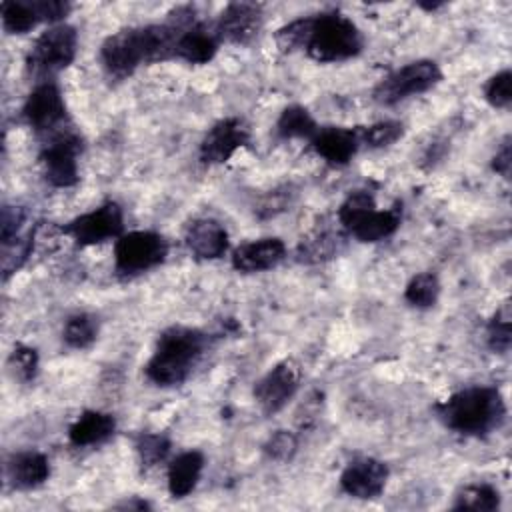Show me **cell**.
I'll list each match as a JSON object with an SVG mask.
<instances>
[{"label":"cell","mask_w":512,"mask_h":512,"mask_svg":"<svg viewBox=\"0 0 512 512\" xmlns=\"http://www.w3.org/2000/svg\"><path fill=\"white\" fill-rule=\"evenodd\" d=\"M204 468V456L198 450H186L172 458L168 466V492L174 498H184L188 496L202 474Z\"/></svg>","instance_id":"23"},{"label":"cell","mask_w":512,"mask_h":512,"mask_svg":"<svg viewBox=\"0 0 512 512\" xmlns=\"http://www.w3.org/2000/svg\"><path fill=\"white\" fill-rule=\"evenodd\" d=\"M300 386V366L294 360H282L270 368L254 386V398L264 414L280 412Z\"/></svg>","instance_id":"12"},{"label":"cell","mask_w":512,"mask_h":512,"mask_svg":"<svg viewBox=\"0 0 512 512\" xmlns=\"http://www.w3.org/2000/svg\"><path fill=\"white\" fill-rule=\"evenodd\" d=\"M360 144V136L356 130L342 128V126H326L318 128V132L312 138V146L318 156H322L332 166H344L348 164Z\"/></svg>","instance_id":"20"},{"label":"cell","mask_w":512,"mask_h":512,"mask_svg":"<svg viewBox=\"0 0 512 512\" xmlns=\"http://www.w3.org/2000/svg\"><path fill=\"white\" fill-rule=\"evenodd\" d=\"M512 344V314L510 302H504L488 322V346L498 352L506 354Z\"/></svg>","instance_id":"30"},{"label":"cell","mask_w":512,"mask_h":512,"mask_svg":"<svg viewBox=\"0 0 512 512\" xmlns=\"http://www.w3.org/2000/svg\"><path fill=\"white\" fill-rule=\"evenodd\" d=\"M262 28V6L254 2H232L218 16L214 30L220 42L250 44Z\"/></svg>","instance_id":"14"},{"label":"cell","mask_w":512,"mask_h":512,"mask_svg":"<svg viewBox=\"0 0 512 512\" xmlns=\"http://www.w3.org/2000/svg\"><path fill=\"white\" fill-rule=\"evenodd\" d=\"M338 220L356 240L380 242L398 230L402 208L396 204L388 210H378L370 192L356 190L338 208Z\"/></svg>","instance_id":"5"},{"label":"cell","mask_w":512,"mask_h":512,"mask_svg":"<svg viewBox=\"0 0 512 512\" xmlns=\"http://www.w3.org/2000/svg\"><path fill=\"white\" fill-rule=\"evenodd\" d=\"M306 32H308V16L296 18V20H292V22H288L282 28L276 30V36H274L276 46L280 48V52L304 50Z\"/></svg>","instance_id":"33"},{"label":"cell","mask_w":512,"mask_h":512,"mask_svg":"<svg viewBox=\"0 0 512 512\" xmlns=\"http://www.w3.org/2000/svg\"><path fill=\"white\" fill-rule=\"evenodd\" d=\"M22 116L36 132L52 134L66 120V104L60 88L54 82H40L26 98Z\"/></svg>","instance_id":"13"},{"label":"cell","mask_w":512,"mask_h":512,"mask_svg":"<svg viewBox=\"0 0 512 512\" xmlns=\"http://www.w3.org/2000/svg\"><path fill=\"white\" fill-rule=\"evenodd\" d=\"M10 368L22 382H30L36 378L38 372V352L30 346L16 344V348L10 354Z\"/></svg>","instance_id":"35"},{"label":"cell","mask_w":512,"mask_h":512,"mask_svg":"<svg viewBox=\"0 0 512 512\" xmlns=\"http://www.w3.org/2000/svg\"><path fill=\"white\" fill-rule=\"evenodd\" d=\"M6 476L18 490H32L42 486L50 476L48 458L38 450H22L8 458Z\"/></svg>","instance_id":"21"},{"label":"cell","mask_w":512,"mask_h":512,"mask_svg":"<svg viewBox=\"0 0 512 512\" xmlns=\"http://www.w3.org/2000/svg\"><path fill=\"white\" fill-rule=\"evenodd\" d=\"M122 230H124V214L120 204L112 200L104 202L102 206L86 214L76 216L66 226H62V232L68 234L80 246H92L110 238H120Z\"/></svg>","instance_id":"10"},{"label":"cell","mask_w":512,"mask_h":512,"mask_svg":"<svg viewBox=\"0 0 512 512\" xmlns=\"http://www.w3.org/2000/svg\"><path fill=\"white\" fill-rule=\"evenodd\" d=\"M512 74L510 70H502L494 74L486 86H484V98L488 100L490 106L494 108H508L512 102Z\"/></svg>","instance_id":"34"},{"label":"cell","mask_w":512,"mask_h":512,"mask_svg":"<svg viewBox=\"0 0 512 512\" xmlns=\"http://www.w3.org/2000/svg\"><path fill=\"white\" fill-rule=\"evenodd\" d=\"M184 242L194 258L216 260L228 250V232L214 218H198L188 226Z\"/></svg>","instance_id":"19"},{"label":"cell","mask_w":512,"mask_h":512,"mask_svg":"<svg viewBox=\"0 0 512 512\" xmlns=\"http://www.w3.org/2000/svg\"><path fill=\"white\" fill-rule=\"evenodd\" d=\"M510 166H512V154H510V140L506 138L502 142L500 150L492 158V170L508 180L510 178Z\"/></svg>","instance_id":"38"},{"label":"cell","mask_w":512,"mask_h":512,"mask_svg":"<svg viewBox=\"0 0 512 512\" xmlns=\"http://www.w3.org/2000/svg\"><path fill=\"white\" fill-rule=\"evenodd\" d=\"M62 338L70 348H88L98 338V318L88 312L72 314L64 324Z\"/></svg>","instance_id":"27"},{"label":"cell","mask_w":512,"mask_h":512,"mask_svg":"<svg viewBox=\"0 0 512 512\" xmlns=\"http://www.w3.org/2000/svg\"><path fill=\"white\" fill-rule=\"evenodd\" d=\"M26 222V210L22 206H4L2 208V224H0V240L8 244L16 236H20V228Z\"/></svg>","instance_id":"37"},{"label":"cell","mask_w":512,"mask_h":512,"mask_svg":"<svg viewBox=\"0 0 512 512\" xmlns=\"http://www.w3.org/2000/svg\"><path fill=\"white\" fill-rule=\"evenodd\" d=\"M82 152V138L66 128L48 136L40 150L44 178L56 188H70L78 182V154Z\"/></svg>","instance_id":"9"},{"label":"cell","mask_w":512,"mask_h":512,"mask_svg":"<svg viewBox=\"0 0 512 512\" xmlns=\"http://www.w3.org/2000/svg\"><path fill=\"white\" fill-rule=\"evenodd\" d=\"M134 448L138 454V460L144 468H152L166 460L170 452V440L164 434L156 432H142L134 440Z\"/></svg>","instance_id":"29"},{"label":"cell","mask_w":512,"mask_h":512,"mask_svg":"<svg viewBox=\"0 0 512 512\" xmlns=\"http://www.w3.org/2000/svg\"><path fill=\"white\" fill-rule=\"evenodd\" d=\"M388 480V466L376 458L352 460L340 474V488L354 498L370 500L382 494Z\"/></svg>","instance_id":"16"},{"label":"cell","mask_w":512,"mask_h":512,"mask_svg":"<svg viewBox=\"0 0 512 512\" xmlns=\"http://www.w3.org/2000/svg\"><path fill=\"white\" fill-rule=\"evenodd\" d=\"M194 18L190 6L178 8L166 24H148L118 30L100 48L104 70L114 78L130 76L138 66L174 58L180 28Z\"/></svg>","instance_id":"1"},{"label":"cell","mask_w":512,"mask_h":512,"mask_svg":"<svg viewBox=\"0 0 512 512\" xmlns=\"http://www.w3.org/2000/svg\"><path fill=\"white\" fill-rule=\"evenodd\" d=\"M218 44L220 40L214 26L208 28L206 24L192 18L180 28L174 58H180L188 64H208L216 56Z\"/></svg>","instance_id":"17"},{"label":"cell","mask_w":512,"mask_h":512,"mask_svg":"<svg viewBox=\"0 0 512 512\" xmlns=\"http://www.w3.org/2000/svg\"><path fill=\"white\" fill-rule=\"evenodd\" d=\"M114 430L116 420L112 414L100 410H86L68 428V438L74 446H94L106 442L114 434Z\"/></svg>","instance_id":"22"},{"label":"cell","mask_w":512,"mask_h":512,"mask_svg":"<svg viewBox=\"0 0 512 512\" xmlns=\"http://www.w3.org/2000/svg\"><path fill=\"white\" fill-rule=\"evenodd\" d=\"M286 256V246L280 238H260L240 244L232 252V266L238 272L254 274L276 268Z\"/></svg>","instance_id":"18"},{"label":"cell","mask_w":512,"mask_h":512,"mask_svg":"<svg viewBox=\"0 0 512 512\" xmlns=\"http://www.w3.org/2000/svg\"><path fill=\"white\" fill-rule=\"evenodd\" d=\"M362 34L358 26L338 12L308 16V32L304 52L316 62H342L354 58L362 50Z\"/></svg>","instance_id":"4"},{"label":"cell","mask_w":512,"mask_h":512,"mask_svg":"<svg viewBox=\"0 0 512 512\" xmlns=\"http://www.w3.org/2000/svg\"><path fill=\"white\" fill-rule=\"evenodd\" d=\"M276 132L280 138H314L318 132V126L310 112L304 106H288L282 110L278 122H276Z\"/></svg>","instance_id":"25"},{"label":"cell","mask_w":512,"mask_h":512,"mask_svg":"<svg viewBox=\"0 0 512 512\" xmlns=\"http://www.w3.org/2000/svg\"><path fill=\"white\" fill-rule=\"evenodd\" d=\"M168 242L162 234L134 230L122 234L114 244V268L120 276H136L164 262Z\"/></svg>","instance_id":"8"},{"label":"cell","mask_w":512,"mask_h":512,"mask_svg":"<svg viewBox=\"0 0 512 512\" xmlns=\"http://www.w3.org/2000/svg\"><path fill=\"white\" fill-rule=\"evenodd\" d=\"M248 128L240 118L218 120L200 142V160L204 164H222L234 156V152L248 144Z\"/></svg>","instance_id":"15"},{"label":"cell","mask_w":512,"mask_h":512,"mask_svg":"<svg viewBox=\"0 0 512 512\" xmlns=\"http://www.w3.org/2000/svg\"><path fill=\"white\" fill-rule=\"evenodd\" d=\"M116 508H122V510H146V508H150V504L146 502V500H138V498H134V500H124V502H120V504H116Z\"/></svg>","instance_id":"39"},{"label":"cell","mask_w":512,"mask_h":512,"mask_svg":"<svg viewBox=\"0 0 512 512\" xmlns=\"http://www.w3.org/2000/svg\"><path fill=\"white\" fill-rule=\"evenodd\" d=\"M438 294H440L438 276L432 272H420L408 282L404 290V300L416 308H430L436 304Z\"/></svg>","instance_id":"28"},{"label":"cell","mask_w":512,"mask_h":512,"mask_svg":"<svg viewBox=\"0 0 512 512\" xmlns=\"http://www.w3.org/2000/svg\"><path fill=\"white\" fill-rule=\"evenodd\" d=\"M340 248H342V236L340 234L322 232V234H316V236L306 238V240L300 242L298 260L306 262V264L324 262V260H330V258L338 256Z\"/></svg>","instance_id":"26"},{"label":"cell","mask_w":512,"mask_h":512,"mask_svg":"<svg viewBox=\"0 0 512 512\" xmlns=\"http://www.w3.org/2000/svg\"><path fill=\"white\" fill-rule=\"evenodd\" d=\"M78 48V34L68 24H54L44 30L26 54V70L46 80L72 64Z\"/></svg>","instance_id":"6"},{"label":"cell","mask_w":512,"mask_h":512,"mask_svg":"<svg viewBox=\"0 0 512 512\" xmlns=\"http://www.w3.org/2000/svg\"><path fill=\"white\" fill-rule=\"evenodd\" d=\"M208 336L190 326H170L166 328L150 356L144 372L156 386H178L182 384L200 356L204 354Z\"/></svg>","instance_id":"3"},{"label":"cell","mask_w":512,"mask_h":512,"mask_svg":"<svg viewBox=\"0 0 512 512\" xmlns=\"http://www.w3.org/2000/svg\"><path fill=\"white\" fill-rule=\"evenodd\" d=\"M296 448H298V442H296V436L288 430H278L274 432L268 442L264 444V452L272 458V460H290L294 454H296Z\"/></svg>","instance_id":"36"},{"label":"cell","mask_w":512,"mask_h":512,"mask_svg":"<svg viewBox=\"0 0 512 512\" xmlns=\"http://www.w3.org/2000/svg\"><path fill=\"white\" fill-rule=\"evenodd\" d=\"M440 422L462 436H486L502 426L506 404L494 386H470L434 406Z\"/></svg>","instance_id":"2"},{"label":"cell","mask_w":512,"mask_h":512,"mask_svg":"<svg viewBox=\"0 0 512 512\" xmlns=\"http://www.w3.org/2000/svg\"><path fill=\"white\" fill-rule=\"evenodd\" d=\"M500 506V494L490 484H466L454 496V510L492 512Z\"/></svg>","instance_id":"24"},{"label":"cell","mask_w":512,"mask_h":512,"mask_svg":"<svg viewBox=\"0 0 512 512\" xmlns=\"http://www.w3.org/2000/svg\"><path fill=\"white\" fill-rule=\"evenodd\" d=\"M70 8L72 6L62 0H6L0 4V16L6 32L24 34L40 22L58 24Z\"/></svg>","instance_id":"11"},{"label":"cell","mask_w":512,"mask_h":512,"mask_svg":"<svg viewBox=\"0 0 512 512\" xmlns=\"http://www.w3.org/2000/svg\"><path fill=\"white\" fill-rule=\"evenodd\" d=\"M440 80H442V70L434 60H416L382 78L376 84L372 96L378 104L392 106L410 96L428 92Z\"/></svg>","instance_id":"7"},{"label":"cell","mask_w":512,"mask_h":512,"mask_svg":"<svg viewBox=\"0 0 512 512\" xmlns=\"http://www.w3.org/2000/svg\"><path fill=\"white\" fill-rule=\"evenodd\" d=\"M34 248V230L16 236L8 244H2V272L4 280H8L10 274L22 268V264L28 260L30 252Z\"/></svg>","instance_id":"31"},{"label":"cell","mask_w":512,"mask_h":512,"mask_svg":"<svg viewBox=\"0 0 512 512\" xmlns=\"http://www.w3.org/2000/svg\"><path fill=\"white\" fill-rule=\"evenodd\" d=\"M402 134H404V126H402V122H396V120L376 122V124L364 128L362 132H358L360 142H364L368 148H384V146H390V144H394Z\"/></svg>","instance_id":"32"}]
</instances>
